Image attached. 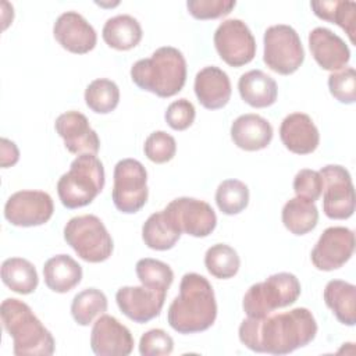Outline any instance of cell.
Wrapping results in <instances>:
<instances>
[{
  "label": "cell",
  "mask_w": 356,
  "mask_h": 356,
  "mask_svg": "<svg viewBox=\"0 0 356 356\" xmlns=\"http://www.w3.org/2000/svg\"><path fill=\"white\" fill-rule=\"evenodd\" d=\"M19 160V150L17 145L7 139L1 138L0 139V165L1 168H8L17 164Z\"/></svg>",
  "instance_id": "obj_42"
},
{
  "label": "cell",
  "mask_w": 356,
  "mask_h": 356,
  "mask_svg": "<svg viewBox=\"0 0 356 356\" xmlns=\"http://www.w3.org/2000/svg\"><path fill=\"white\" fill-rule=\"evenodd\" d=\"M317 334V323L306 307L245 318L238 330L239 341L250 350L288 355L309 345Z\"/></svg>",
  "instance_id": "obj_1"
},
{
  "label": "cell",
  "mask_w": 356,
  "mask_h": 356,
  "mask_svg": "<svg viewBox=\"0 0 356 356\" xmlns=\"http://www.w3.org/2000/svg\"><path fill=\"white\" fill-rule=\"evenodd\" d=\"M236 6L235 0H188L186 8L196 19H216L228 15Z\"/></svg>",
  "instance_id": "obj_38"
},
{
  "label": "cell",
  "mask_w": 356,
  "mask_h": 356,
  "mask_svg": "<svg viewBox=\"0 0 356 356\" xmlns=\"http://www.w3.org/2000/svg\"><path fill=\"white\" fill-rule=\"evenodd\" d=\"M54 128L63 138L68 152L78 156L85 153L97 154L100 139L85 114L74 110L63 113L56 118Z\"/></svg>",
  "instance_id": "obj_17"
},
{
  "label": "cell",
  "mask_w": 356,
  "mask_h": 356,
  "mask_svg": "<svg viewBox=\"0 0 356 356\" xmlns=\"http://www.w3.org/2000/svg\"><path fill=\"white\" fill-rule=\"evenodd\" d=\"M193 89L197 102L207 110L225 107L232 92L227 72L216 65L204 67L196 74Z\"/></svg>",
  "instance_id": "obj_21"
},
{
  "label": "cell",
  "mask_w": 356,
  "mask_h": 356,
  "mask_svg": "<svg viewBox=\"0 0 356 356\" xmlns=\"http://www.w3.org/2000/svg\"><path fill=\"white\" fill-rule=\"evenodd\" d=\"M54 39L63 49L74 54H85L95 49L97 35L95 28L76 11H65L53 25Z\"/></svg>",
  "instance_id": "obj_18"
},
{
  "label": "cell",
  "mask_w": 356,
  "mask_h": 356,
  "mask_svg": "<svg viewBox=\"0 0 356 356\" xmlns=\"http://www.w3.org/2000/svg\"><path fill=\"white\" fill-rule=\"evenodd\" d=\"M142 26L136 18L128 14H120L108 18L102 31L103 40L115 50H131L142 40Z\"/></svg>",
  "instance_id": "obj_26"
},
{
  "label": "cell",
  "mask_w": 356,
  "mask_h": 356,
  "mask_svg": "<svg viewBox=\"0 0 356 356\" xmlns=\"http://www.w3.org/2000/svg\"><path fill=\"white\" fill-rule=\"evenodd\" d=\"M271 124L259 114H242L231 125V139L242 150L266 149L273 139Z\"/></svg>",
  "instance_id": "obj_22"
},
{
  "label": "cell",
  "mask_w": 356,
  "mask_h": 356,
  "mask_svg": "<svg viewBox=\"0 0 356 356\" xmlns=\"http://www.w3.org/2000/svg\"><path fill=\"white\" fill-rule=\"evenodd\" d=\"M165 295V291L153 289L145 285L121 286L115 293V302L124 316L135 323L145 324L160 314Z\"/></svg>",
  "instance_id": "obj_15"
},
{
  "label": "cell",
  "mask_w": 356,
  "mask_h": 356,
  "mask_svg": "<svg viewBox=\"0 0 356 356\" xmlns=\"http://www.w3.org/2000/svg\"><path fill=\"white\" fill-rule=\"evenodd\" d=\"M196 117L195 106L188 99H178L172 102L164 114V118L170 128L174 131H185L188 129Z\"/></svg>",
  "instance_id": "obj_41"
},
{
  "label": "cell",
  "mask_w": 356,
  "mask_h": 356,
  "mask_svg": "<svg viewBox=\"0 0 356 356\" xmlns=\"http://www.w3.org/2000/svg\"><path fill=\"white\" fill-rule=\"evenodd\" d=\"M53 211V199L43 191H18L4 204V217L15 227L43 225L51 218Z\"/></svg>",
  "instance_id": "obj_13"
},
{
  "label": "cell",
  "mask_w": 356,
  "mask_h": 356,
  "mask_svg": "<svg viewBox=\"0 0 356 356\" xmlns=\"http://www.w3.org/2000/svg\"><path fill=\"white\" fill-rule=\"evenodd\" d=\"M293 191L298 197L316 202L323 193V178L318 171L303 168L293 178Z\"/></svg>",
  "instance_id": "obj_40"
},
{
  "label": "cell",
  "mask_w": 356,
  "mask_h": 356,
  "mask_svg": "<svg viewBox=\"0 0 356 356\" xmlns=\"http://www.w3.org/2000/svg\"><path fill=\"white\" fill-rule=\"evenodd\" d=\"M217 317V302L209 280L197 273L181 278L179 295L168 307L167 321L179 334H196L209 330Z\"/></svg>",
  "instance_id": "obj_2"
},
{
  "label": "cell",
  "mask_w": 356,
  "mask_h": 356,
  "mask_svg": "<svg viewBox=\"0 0 356 356\" xmlns=\"http://www.w3.org/2000/svg\"><path fill=\"white\" fill-rule=\"evenodd\" d=\"M111 199L115 209L125 214L139 211L147 202V172L135 159H122L114 167Z\"/></svg>",
  "instance_id": "obj_9"
},
{
  "label": "cell",
  "mask_w": 356,
  "mask_h": 356,
  "mask_svg": "<svg viewBox=\"0 0 356 356\" xmlns=\"http://www.w3.org/2000/svg\"><path fill=\"white\" fill-rule=\"evenodd\" d=\"M323 178V211L331 220H346L355 213V189L349 171L339 164H328L320 171Z\"/></svg>",
  "instance_id": "obj_10"
},
{
  "label": "cell",
  "mask_w": 356,
  "mask_h": 356,
  "mask_svg": "<svg viewBox=\"0 0 356 356\" xmlns=\"http://www.w3.org/2000/svg\"><path fill=\"white\" fill-rule=\"evenodd\" d=\"M330 93L343 104H353L356 102V71L346 67L341 71L332 72L328 76Z\"/></svg>",
  "instance_id": "obj_37"
},
{
  "label": "cell",
  "mask_w": 356,
  "mask_h": 356,
  "mask_svg": "<svg viewBox=\"0 0 356 356\" xmlns=\"http://www.w3.org/2000/svg\"><path fill=\"white\" fill-rule=\"evenodd\" d=\"M310 7L320 19L337 24L349 36L350 43H355V22H356V3L343 0H323L312 1Z\"/></svg>",
  "instance_id": "obj_30"
},
{
  "label": "cell",
  "mask_w": 356,
  "mask_h": 356,
  "mask_svg": "<svg viewBox=\"0 0 356 356\" xmlns=\"http://www.w3.org/2000/svg\"><path fill=\"white\" fill-rule=\"evenodd\" d=\"M131 79L139 89L159 97L175 96L186 82L185 57L172 46L159 47L131 67Z\"/></svg>",
  "instance_id": "obj_3"
},
{
  "label": "cell",
  "mask_w": 356,
  "mask_h": 356,
  "mask_svg": "<svg viewBox=\"0 0 356 356\" xmlns=\"http://www.w3.org/2000/svg\"><path fill=\"white\" fill-rule=\"evenodd\" d=\"M300 282L291 273H277L253 284L242 300L248 317H263L277 309L293 305L300 296Z\"/></svg>",
  "instance_id": "obj_6"
},
{
  "label": "cell",
  "mask_w": 356,
  "mask_h": 356,
  "mask_svg": "<svg viewBox=\"0 0 356 356\" xmlns=\"http://www.w3.org/2000/svg\"><path fill=\"white\" fill-rule=\"evenodd\" d=\"M85 103L97 114H108L120 103V89L114 81L97 78L86 86Z\"/></svg>",
  "instance_id": "obj_33"
},
{
  "label": "cell",
  "mask_w": 356,
  "mask_h": 356,
  "mask_svg": "<svg viewBox=\"0 0 356 356\" xmlns=\"http://www.w3.org/2000/svg\"><path fill=\"white\" fill-rule=\"evenodd\" d=\"M107 298L97 288H86L78 292L71 303V314L76 324L89 325L97 316L107 312Z\"/></svg>",
  "instance_id": "obj_31"
},
{
  "label": "cell",
  "mask_w": 356,
  "mask_h": 356,
  "mask_svg": "<svg viewBox=\"0 0 356 356\" xmlns=\"http://www.w3.org/2000/svg\"><path fill=\"white\" fill-rule=\"evenodd\" d=\"M64 239L74 252L88 263L107 260L114 249V242L103 221L93 214L76 216L64 227Z\"/></svg>",
  "instance_id": "obj_7"
},
{
  "label": "cell",
  "mask_w": 356,
  "mask_h": 356,
  "mask_svg": "<svg viewBox=\"0 0 356 356\" xmlns=\"http://www.w3.org/2000/svg\"><path fill=\"white\" fill-rule=\"evenodd\" d=\"M238 90L242 100L254 108L273 106L278 96L277 82L261 70L242 74L238 81Z\"/></svg>",
  "instance_id": "obj_23"
},
{
  "label": "cell",
  "mask_w": 356,
  "mask_h": 356,
  "mask_svg": "<svg viewBox=\"0 0 356 356\" xmlns=\"http://www.w3.org/2000/svg\"><path fill=\"white\" fill-rule=\"evenodd\" d=\"M282 145L295 154L313 153L320 143V134L310 115L305 113L288 114L280 125Z\"/></svg>",
  "instance_id": "obj_20"
},
{
  "label": "cell",
  "mask_w": 356,
  "mask_h": 356,
  "mask_svg": "<svg viewBox=\"0 0 356 356\" xmlns=\"http://www.w3.org/2000/svg\"><path fill=\"white\" fill-rule=\"evenodd\" d=\"M216 203L227 216L239 214L249 204V188L239 179H224L216 191Z\"/></svg>",
  "instance_id": "obj_34"
},
{
  "label": "cell",
  "mask_w": 356,
  "mask_h": 356,
  "mask_svg": "<svg viewBox=\"0 0 356 356\" xmlns=\"http://www.w3.org/2000/svg\"><path fill=\"white\" fill-rule=\"evenodd\" d=\"M104 167L96 154H79L57 182V195L67 209L90 204L104 188Z\"/></svg>",
  "instance_id": "obj_5"
},
{
  "label": "cell",
  "mask_w": 356,
  "mask_h": 356,
  "mask_svg": "<svg viewBox=\"0 0 356 356\" xmlns=\"http://www.w3.org/2000/svg\"><path fill=\"white\" fill-rule=\"evenodd\" d=\"M263 61L281 75H291L303 64L305 50L298 32L285 24L271 25L266 29Z\"/></svg>",
  "instance_id": "obj_8"
},
{
  "label": "cell",
  "mask_w": 356,
  "mask_h": 356,
  "mask_svg": "<svg viewBox=\"0 0 356 356\" xmlns=\"http://www.w3.org/2000/svg\"><path fill=\"white\" fill-rule=\"evenodd\" d=\"M355 252V232L346 227H328L314 245L310 260L320 271L342 267Z\"/></svg>",
  "instance_id": "obj_14"
},
{
  "label": "cell",
  "mask_w": 356,
  "mask_h": 356,
  "mask_svg": "<svg viewBox=\"0 0 356 356\" xmlns=\"http://www.w3.org/2000/svg\"><path fill=\"white\" fill-rule=\"evenodd\" d=\"M213 40L221 60L231 67L249 64L256 56L254 36L242 19L222 21L216 29Z\"/></svg>",
  "instance_id": "obj_12"
},
{
  "label": "cell",
  "mask_w": 356,
  "mask_h": 356,
  "mask_svg": "<svg viewBox=\"0 0 356 356\" xmlns=\"http://www.w3.org/2000/svg\"><path fill=\"white\" fill-rule=\"evenodd\" d=\"M135 271L142 285L153 289L167 292L174 281V273L171 267L161 260L150 257L140 259L136 261Z\"/></svg>",
  "instance_id": "obj_35"
},
{
  "label": "cell",
  "mask_w": 356,
  "mask_h": 356,
  "mask_svg": "<svg viewBox=\"0 0 356 356\" xmlns=\"http://www.w3.org/2000/svg\"><path fill=\"white\" fill-rule=\"evenodd\" d=\"M143 152L150 161L163 164L174 159L177 153V142L170 134L164 131H154L146 138Z\"/></svg>",
  "instance_id": "obj_36"
},
{
  "label": "cell",
  "mask_w": 356,
  "mask_h": 356,
  "mask_svg": "<svg viewBox=\"0 0 356 356\" xmlns=\"http://www.w3.org/2000/svg\"><path fill=\"white\" fill-rule=\"evenodd\" d=\"M163 211L181 234L195 238L209 236L217 225V216L213 207L207 202L195 197H177Z\"/></svg>",
  "instance_id": "obj_11"
},
{
  "label": "cell",
  "mask_w": 356,
  "mask_h": 356,
  "mask_svg": "<svg viewBox=\"0 0 356 356\" xmlns=\"http://www.w3.org/2000/svg\"><path fill=\"white\" fill-rule=\"evenodd\" d=\"M1 281L13 292L29 295L38 288L39 277L35 266L29 260L10 257L1 264Z\"/></svg>",
  "instance_id": "obj_27"
},
{
  "label": "cell",
  "mask_w": 356,
  "mask_h": 356,
  "mask_svg": "<svg viewBox=\"0 0 356 356\" xmlns=\"http://www.w3.org/2000/svg\"><path fill=\"white\" fill-rule=\"evenodd\" d=\"M309 49L316 63L325 71H341L350 60L348 44L337 33L324 26L310 31Z\"/></svg>",
  "instance_id": "obj_19"
},
{
  "label": "cell",
  "mask_w": 356,
  "mask_h": 356,
  "mask_svg": "<svg viewBox=\"0 0 356 356\" xmlns=\"http://www.w3.org/2000/svg\"><path fill=\"white\" fill-rule=\"evenodd\" d=\"M179 236L181 232L171 224L163 210L150 214L142 227V239L153 250H168L174 248Z\"/></svg>",
  "instance_id": "obj_29"
},
{
  "label": "cell",
  "mask_w": 356,
  "mask_h": 356,
  "mask_svg": "<svg viewBox=\"0 0 356 356\" xmlns=\"http://www.w3.org/2000/svg\"><path fill=\"white\" fill-rule=\"evenodd\" d=\"M1 324L13 338L15 356H50L56 342L51 332L22 300L7 298L0 306Z\"/></svg>",
  "instance_id": "obj_4"
},
{
  "label": "cell",
  "mask_w": 356,
  "mask_h": 356,
  "mask_svg": "<svg viewBox=\"0 0 356 356\" xmlns=\"http://www.w3.org/2000/svg\"><path fill=\"white\" fill-rule=\"evenodd\" d=\"M324 302L337 320L353 327L356 323V286L342 280H331L324 288Z\"/></svg>",
  "instance_id": "obj_25"
},
{
  "label": "cell",
  "mask_w": 356,
  "mask_h": 356,
  "mask_svg": "<svg viewBox=\"0 0 356 356\" xmlns=\"http://www.w3.org/2000/svg\"><path fill=\"white\" fill-rule=\"evenodd\" d=\"M281 218L289 232L300 236L316 228L318 222V210L313 202L296 196L284 204Z\"/></svg>",
  "instance_id": "obj_28"
},
{
  "label": "cell",
  "mask_w": 356,
  "mask_h": 356,
  "mask_svg": "<svg viewBox=\"0 0 356 356\" xmlns=\"http://www.w3.org/2000/svg\"><path fill=\"white\" fill-rule=\"evenodd\" d=\"M204 266L214 278L228 280L239 271L241 259L229 245L216 243L206 250Z\"/></svg>",
  "instance_id": "obj_32"
},
{
  "label": "cell",
  "mask_w": 356,
  "mask_h": 356,
  "mask_svg": "<svg viewBox=\"0 0 356 356\" xmlns=\"http://www.w3.org/2000/svg\"><path fill=\"white\" fill-rule=\"evenodd\" d=\"M43 278L49 289L57 293H65L81 282L82 267L68 254H56L46 260Z\"/></svg>",
  "instance_id": "obj_24"
},
{
  "label": "cell",
  "mask_w": 356,
  "mask_h": 356,
  "mask_svg": "<svg viewBox=\"0 0 356 356\" xmlns=\"http://www.w3.org/2000/svg\"><path fill=\"white\" fill-rule=\"evenodd\" d=\"M131 331L115 317L102 314L90 332V348L97 356H128L134 349Z\"/></svg>",
  "instance_id": "obj_16"
},
{
  "label": "cell",
  "mask_w": 356,
  "mask_h": 356,
  "mask_svg": "<svg viewBox=\"0 0 356 356\" xmlns=\"http://www.w3.org/2000/svg\"><path fill=\"white\" fill-rule=\"evenodd\" d=\"M174 350V339L161 328L146 331L139 339L142 356H167Z\"/></svg>",
  "instance_id": "obj_39"
}]
</instances>
